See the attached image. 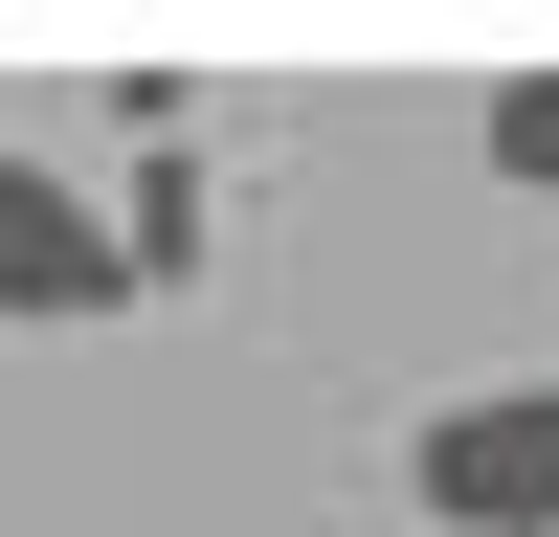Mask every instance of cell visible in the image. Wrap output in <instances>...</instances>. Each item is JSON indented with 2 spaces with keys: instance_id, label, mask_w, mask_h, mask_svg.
<instances>
[{
  "instance_id": "cell-1",
  "label": "cell",
  "mask_w": 559,
  "mask_h": 537,
  "mask_svg": "<svg viewBox=\"0 0 559 537\" xmlns=\"http://www.w3.org/2000/svg\"><path fill=\"white\" fill-rule=\"evenodd\" d=\"M403 492L426 537H559V381H471L403 426Z\"/></svg>"
},
{
  "instance_id": "cell-2",
  "label": "cell",
  "mask_w": 559,
  "mask_h": 537,
  "mask_svg": "<svg viewBox=\"0 0 559 537\" xmlns=\"http://www.w3.org/2000/svg\"><path fill=\"white\" fill-rule=\"evenodd\" d=\"M0 313H134L112 179H68V157H0Z\"/></svg>"
},
{
  "instance_id": "cell-3",
  "label": "cell",
  "mask_w": 559,
  "mask_h": 537,
  "mask_svg": "<svg viewBox=\"0 0 559 537\" xmlns=\"http://www.w3.org/2000/svg\"><path fill=\"white\" fill-rule=\"evenodd\" d=\"M112 247H134V291H179V268H202V157H134L112 179Z\"/></svg>"
},
{
  "instance_id": "cell-4",
  "label": "cell",
  "mask_w": 559,
  "mask_h": 537,
  "mask_svg": "<svg viewBox=\"0 0 559 537\" xmlns=\"http://www.w3.org/2000/svg\"><path fill=\"white\" fill-rule=\"evenodd\" d=\"M492 179L559 202V68H492Z\"/></svg>"
}]
</instances>
